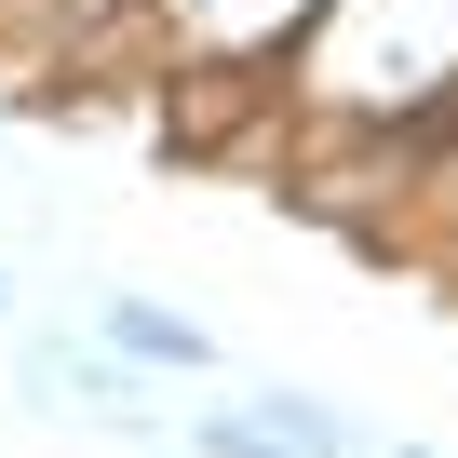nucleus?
<instances>
[{
    "instance_id": "1",
    "label": "nucleus",
    "mask_w": 458,
    "mask_h": 458,
    "mask_svg": "<svg viewBox=\"0 0 458 458\" xmlns=\"http://www.w3.org/2000/svg\"><path fill=\"white\" fill-rule=\"evenodd\" d=\"M270 95H284L297 175L337 162V148L458 122V0H324V14L284 41Z\"/></svg>"
},
{
    "instance_id": "2",
    "label": "nucleus",
    "mask_w": 458,
    "mask_h": 458,
    "mask_svg": "<svg viewBox=\"0 0 458 458\" xmlns=\"http://www.w3.org/2000/svg\"><path fill=\"white\" fill-rule=\"evenodd\" d=\"M310 14L324 0H135V28L162 41V68L202 81V95H270V68H284V41Z\"/></svg>"
},
{
    "instance_id": "3",
    "label": "nucleus",
    "mask_w": 458,
    "mask_h": 458,
    "mask_svg": "<svg viewBox=\"0 0 458 458\" xmlns=\"http://www.w3.org/2000/svg\"><path fill=\"white\" fill-rule=\"evenodd\" d=\"M95 351H108V364H135V377H216V337H202V310H175V297H135V284H95Z\"/></svg>"
},
{
    "instance_id": "4",
    "label": "nucleus",
    "mask_w": 458,
    "mask_h": 458,
    "mask_svg": "<svg viewBox=\"0 0 458 458\" xmlns=\"http://www.w3.org/2000/svg\"><path fill=\"white\" fill-rule=\"evenodd\" d=\"M0 28H14V41H108V28H135V0H0Z\"/></svg>"
},
{
    "instance_id": "5",
    "label": "nucleus",
    "mask_w": 458,
    "mask_h": 458,
    "mask_svg": "<svg viewBox=\"0 0 458 458\" xmlns=\"http://www.w3.org/2000/svg\"><path fill=\"white\" fill-rule=\"evenodd\" d=\"M189 458H284V431H270L257 404H202V418H189Z\"/></svg>"
},
{
    "instance_id": "6",
    "label": "nucleus",
    "mask_w": 458,
    "mask_h": 458,
    "mask_svg": "<svg viewBox=\"0 0 458 458\" xmlns=\"http://www.w3.org/2000/svg\"><path fill=\"white\" fill-rule=\"evenodd\" d=\"M377 458H445V445H377Z\"/></svg>"
},
{
    "instance_id": "7",
    "label": "nucleus",
    "mask_w": 458,
    "mask_h": 458,
    "mask_svg": "<svg viewBox=\"0 0 458 458\" xmlns=\"http://www.w3.org/2000/svg\"><path fill=\"white\" fill-rule=\"evenodd\" d=\"M0 324H14V270H0Z\"/></svg>"
}]
</instances>
